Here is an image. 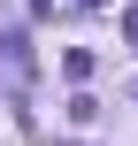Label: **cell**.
Wrapping results in <instances>:
<instances>
[{"label":"cell","mask_w":138,"mask_h":146,"mask_svg":"<svg viewBox=\"0 0 138 146\" xmlns=\"http://www.w3.org/2000/svg\"><path fill=\"white\" fill-rule=\"evenodd\" d=\"M0 62L23 77V69H31V38H23V31H8V38H0Z\"/></svg>","instance_id":"obj_1"},{"label":"cell","mask_w":138,"mask_h":146,"mask_svg":"<svg viewBox=\"0 0 138 146\" xmlns=\"http://www.w3.org/2000/svg\"><path fill=\"white\" fill-rule=\"evenodd\" d=\"M61 69H69V85H85V77H92V54H85V46H69V54H61Z\"/></svg>","instance_id":"obj_2"},{"label":"cell","mask_w":138,"mask_h":146,"mask_svg":"<svg viewBox=\"0 0 138 146\" xmlns=\"http://www.w3.org/2000/svg\"><path fill=\"white\" fill-rule=\"evenodd\" d=\"M123 38H131V46H138V8H123Z\"/></svg>","instance_id":"obj_3"},{"label":"cell","mask_w":138,"mask_h":146,"mask_svg":"<svg viewBox=\"0 0 138 146\" xmlns=\"http://www.w3.org/2000/svg\"><path fill=\"white\" fill-rule=\"evenodd\" d=\"M131 92H138V85H131Z\"/></svg>","instance_id":"obj_4"}]
</instances>
